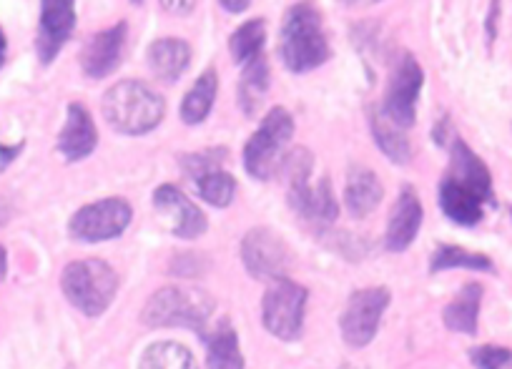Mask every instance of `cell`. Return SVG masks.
<instances>
[{"mask_svg":"<svg viewBox=\"0 0 512 369\" xmlns=\"http://www.w3.org/2000/svg\"><path fill=\"white\" fill-rule=\"evenodd\" d=\"M312 169L314 156L304 146L284 156L282 166H279L282 176L287 179V201L294 214H299L307 224L317 226V229H327L337 221L339 204L334 199L327 176L312 184Z\"/></svg>","mask_w":512,"mask_h":369,"instance_id":"1","label":"cell"},{"mask_svg":"<svg viewBox=\"0 0 512 369\" xmlns=\"http://www.w3.org/2000/svg\"><path fill=\"white\" fill-rule=\"evenodd\" d=\"M101 111L108 126L116 129L118 134L144 136L164 121L166 101L144 81L126 78L103 93Z\"/></svg>","mask_w":512,"mask_h":369,"instance_id":"2","label":"cell"},{"mask_svg":"<svg viewBox=\"0 0 512 369\" xmlns=\"http://www.w3.org/2000/svg\"><path fill=\"white\" fill-rule=\"evenodd\" d=\"M279 58L292 73H309L329 61L322 13L312 3H297L284 13L279 28Z\"/></svg>","mask_w":512,"mask_h":369,"instance_id":"3","label":"cell"},{"mask_svg":"<svg viewBox=\"0 0 512 369\" xmlns=\"http://www.w3.org/2000/svg\"><path fill=\"white\" fill-rule=\"evenodd\" d=\"M61 289L86 317H101L118 292V277L103 259H78L63 269Z\"/></svg>","mask_w":512,"mask_h":369,"instance_id":"4","label":"cell"},{"mask_svg":"<svg viewBox=\"0 0 512 369\" xmlns=\"http://www.w3.org/2000/svg\"><path fill=\"white\" fill-rule=\"evenodd\" d=\"M216 302L209 292L196 287H164L146 302L141 319L149 327H186L201 329L214 314Z\"/></svg>","mask_w":512,"mask_h":369,"instance_id":"5","label":"cell"},{"mask_svg":"<svg viewBox=\"0 0 512 369\" xmlns=\"http://www.w3.org/2000/svg\"><path fill=\"white\" fill-rule=\"evenodd\" d=\"M294 136V118L284 106L272 108L262 118L259 129L254 131L244 146V169L251 179L267 181L279 171L284 161V146Z\"/></svg>","mask_w":512,"mask_h":369,"instance_id":"6","label":"cell"},{"mask_svg":"<svg viewBox=\"0 0 512 369\" xmlns=\"http://www.w3.org/2000/svg\"><path fill=\"white\" fill-rule=\"evenodd\" d=\"M307 297L309 294L302 284L287 277L274 279L262 302L264 327L284 342H294V339L302 337Z\"/></svg>","mask_w":512,"mask_h":369,"instance_id":"7","label":"cell"},{"mask_svg":"<svg viewBox=\"0 0 512 369\" xmlns=\"http://www.w3.org/2000/svg\"><path fill=\"white\" fill-rule=\"evenodd\" d=\"M131 219H134L131 204L121 196H111V199L81 206L68 221V234L83 244H101V241L121 236L131 224Z\"/></svg>","mask_w":512,"mask_h":369,"instance_id":"8","label":"cell"},{"mask_svg":"<svg viewBox=\"0 0 512 369\" xmlns=\"http://www.w3.org/2000/svg\"><path fill=\"white\" fill-rule=\"evenodd\" d=\"M422 83H425V71H422L420 61L412 53H405L395 66V71L390 73L384 101L379 106L397 129L407 131L415 126L417 98H420Z\"/></svg>","mask_w":512,"mask_h":369,"instance_id":"9","label":"cell"},{"mask_svg":"<svg viewBox=\"0 0 512 369\" xmlns=\"http://www.w3.org/2000/svg\"><path fill=\"white\" fill-rule=\"evenodd\" d=\"M181 169L199 189V196L216 209H226L236 196V179L224 169L226 149H204L181 156Z\"/></svg>","mask_w":512,"mask_h":369,"instance_id":"10","label":"cell"},{"mask_svg":"<svg viewBox=\"0 0 512 369\" xmlns=\"http://www.w3.org/2000/svg\"><path fill=\"white\" fill-rule=\"evenodd\" d=\"M387 307H390V289L387 287L357 289L349 297L347 309H344L342 319H339L344 342L357 349L367 347L377 337L379 322H382Z\"/></svg>","mask_w":512,"mask_h":369,"instance_id":"11","label":"cell"},{"mask_svg":"<svg viewBox=\"0 0 512 369\" xmlns=\"http://www.w3.org/2000/svg\"><path fill=\"white\" fill-rule=\"evenodd\" d=\"M241 262H244L246 272L254 279H282L287 274L292 254L282 236L274 229L259 226V229H249L241 239Z\"/></svg>","mask_w":512,"mask_h":369,"instance_id":"12","label":"cell"},{"mask_svg":"<svg viewBox=\"0 0 512 369\" xmlns=\"http://www.w3.org/2000/svg\"><path fill=\"white\" fill-rule=\"evenodd\" d=\"M151 201H154V209L159 211L171 234L179 236V239H199L209 226L204 211L174 184H161Z\"/></svg>","mask_w":512,"mask_h":369,"instance_id":"13","label":"cell"},{"mask_svg":"<svg viewBox=\"0 0 512 369\" xmlns=\"http://www.w3.org/2000/svg\"><path fill=\"white\" fill-rule=\"evenodd\" d=\"M76 28V6L71 0H46L41 3V21L36 33V53L43 66H51L61 48L71 41Z\"/></svg>","mask_w":512,"mask_h":369,"instance_id":"14","label":"cell"},{"mask_svg":"<svg viewBox=\"0 0 512 369\" xmlns=\"http://www.w3.org/2000/svg\"><path fill=\"white\" fill-rule=\"evenodd\" d=\"M128 38V23L118 21L116 26L103 28V31L93 33L81 51V68L88 78L101 81V78L111 76L123 61V51H126Z\"/></svg>","mask_w":512,"mask_h":369,"instance_id":"15","label":"cell"},{"mask_svg":"<svg viewBox=\"0 0 512 369\" xmlns=\"http://www.w3.org/2000/svg\"><path fill=\"white\" fill-rule=\"evenodd\" d=\"M422 219H425V209L412 186H402L400 196L392 204L390 219H387V234H384V246L390 252L400 254L410 249L412 241L417 239L422 229Z\"/></svg>","mask_w":512,"mask_h":369,"instance_id":"16","label":"cell"},{"mask_svg":"<svg viewBox=\"0 0 512 369\" xmlns=\"http://www.w3.org/2000/svg\"><path fill=\"white\" fill-rule=\"evenodd\" d=\"M445 176H450V179L455 181V184H460L462 189L480 196L485 204L495 206L490 169H487L485 161H482L460 136H452L450 141V171H447Z\"/></svg>","mask_w":512,"mask_h":369,"instance_id":"17","label":"cell"},{"mask_svg":"<svg viewBox=\"0 0 512 369\" xmlns=\"http://www.w3.org/2000/svg\"><path fill=\"white\" fill-rule=\"evenodd\" d=\"M98 146V131L96 123H93L91 111H88L83 103H68L66 108V123H63L61 134H58V154L68 161V164H76V161L88 159V156L96 151Z\"/></svg>","mask_w":512,"mask_h":369,"instance_id":"18","label":"cell"},{"mask_svg":"<svg viewBox=\"0 0 512 369\" xmlns=\"http://www.w3.org/2000/svg\"><path fill=\"white\" fill-rule=\"evenodd\" d=\"M437 201H440L442 214L452 224L477 226L482 221V216H485V201L472 194V191L462 189L450 176H442L440 186H437Z\"/></svg>","mask_w":512,"mask_h":369,"instance_id":"19","label":"cell"},{"mask_svg":"<svg viewBox=\"0 0 512 369\" xmlns=\"http://www.w3.org/2000/svg\"><path fill=\"white\" fill-rule=\"evenodd\" d=\"M382 196L384 186L372 169L359 166V169L349 171L347 184H344V206H347L354 219H364V216L372 214L379 201H382Z\"/></svg>","mask_w":512,"mask_h":369,"instance_id":"20","label":"cell"},{"mask_svg":"<svg viewBox=\"0 0 512 369\" xmlns=\"http://www.w3.org/2000/svg\"><path fill=\"white\" fill-rule=\"evenodd\" d=\"M191 63V46L184 38H159L149 46V68L164 83L179 81Z\"/></svg>","mask_w":512,"mask_h":369,"instance_id":"21","label":"cell"},{"mask_svg":"<svg viewBox=\"0 0 512 369\" xmlns=\"http://www.w3.org/2000/svg\"><path fill=\"white\" fill-rule=\"evenodd\" d=\"M269 83H272V73H269V63L264 56L254 58V61L241 68L236 98H239V106L246 116H254L262 108L264 98L269 93Z\"/></svg>","mask_w":512,"mask_h":369,"instance_id":"22","label":"cell"},{"mask_svg":"<svg viewBox=\"0 0 512 369\" xmlns=\"http://www.w3.org/2000/svg\"><path fill=\"white\" fill-rule=\"evenodd\" d=\"M369 126H372V139L379 146L392 164H410L412 159V144L402 129H397L390 118L384 116L382 108H372L369 113Z\"/></svg>","mask_w":512,"mask_h":369,"instance_id":"23","label":"cell"},{"mask_svg":"<svg viewBox=\"0 0 512 369\" xmlns=\"http://www.w3.org/2000/svg\"><path fill=\"white\" fill-rule=\"evenodd\" d=\"M482 304V287L477 282L465 284L457 292V297L442 312L445 327L460 334H475L477 332V317H480Z\"/></svg>","mask_w":512,"mask_h":369,"instance_id":"24","label":"cell"},{"mask_svg":"<svg viewBox=\"0 0 512 369\" xmlns=\"http://www.w3.org/2000/svg\"><path fill=\"white\" fill-rule=\"evenodd\" d=\"M206 339V364L209 369H244L239 337L229 319H221Z\"/></svg>","mask_w":512,"mask_h":369,"instance_id":"25","label":"cell"},{"mask_svg":"<svg viewBox=\"0 0 512 369\" xmlns=\"http://www.w3.org/2000/svg\"><path fill=\"white\" fill-rule=\"evenodd\" d=\"M216 93H219V76H216L214 68H206L181 101V121L189 123V126L204 123L214 108Z\"/></svg>","mask_w":512,"mask_h":369,"instance_id":"26","label":"cell"},{"mask_svg":"<svg viewBox=\"0 0 512 369\" xmlns=\"http://www.w3.org/2000/svg\"><path fill=\"white\" fill-rule=\"evenodd\" d=\"M264 43H267V23L262 18L246 21L244 26L236 28L229 38L231 61L244 68L254 58L264 56Z\"/></svg>","mask_w":512,"mask_h":369,"instance_id":"27","label":"cell"},{"mask_svg":"<svg viewBox=\"0 0 512 369\" xmlns=\"http://www.w3.org/2000/svg\"><path fill=\"white\" fill-rule=\"evenodd\" d=\"M447 269H472V272H492L495 264L490 257L477 252H467L462 246L455 244H440L432 252L430 259V274L447 272Z\"/></svg>","mask_w":512,"mask_h":369,"instance_id":"28","label":"cell"},{"mask_svg":"<svg viewBox=\"0 0 512 369\" xmlns=\"http://www.w3.org/2000/svg\"><path fill=\"white\" fill-rule=\"evenodd\" d=\"M141 369H199L189 347L179 342H156L141 357Z\"/></svg>","mask_w":512,"mask_h":369,"instance_id":"29","label":"cell"},{"mask_svg":"<svg viewBox=\"0 0 512 369\" xmlns=\"http://www.w3.org/2000/svg\"><path fill=\"white\" fill-rule=\"evenodd\" d=\"M512 359L507 347H495V344H482V347L470 349V362L475 369H502Z\"/></svg>","mask_w":512,"mask_h":369,"instance_id":"30","label":"cell"},{"mask_svg":"<svg viewBox=\"0 0 512 369\" xmlns=\"http://www.w3.org/2000/svg\"><path fill=\"white\" fill-rule=\"evenodd\" d=\"M21 149H23V144H18V146H3V144H0V171L6 169V166L11 164V161L16 159L18 154H21Z\"/></svg>","mask_w":512,"mask_h":369,"instance_id":"31","label":"cell"},{"mask_svg":"<svg viewBox=\"0 0 512 369\" xmlns=\"http://www.w3.org/2000/svg\"><path fill=\"white\" fill-rule=\"evenodd\" d=\"M447 126H450V118L445 116L440 123H435V129H432V139H435L440 146H447V134H450Z\"/></svg>","mask_w":512,"mask_h":369,"instance_id":"32","label":"cell"},{"mask_svg":"<svg viewBox=\"0 0 512 369\" xmlns=\"http://www.w3.org/2000/svg\"><path fill=\"white\" fill-rule=\"evenodd\" d=\"M11 219H13V206H11V201L3 199V196H0V226H6Z\"/></svg>","mask_w":512,"mask_h":369,"instance_id":"33","label":"cell"},{"mask_svg":"<svg viewBox=\"0 0 512 369\" xmlns=\"http://www.w3.org/2000/svg\"><path fill=\"white\" fill-rule=\"evenodd\" d=\"M219 6L224 8V11H229V13H241V11H246L251 3H246V0H241V3H229V0H221Z\"/></svg>","mask_w":512,"mask_h":369,"instance_id":"34","label":"cell"},{"mask_svg":"<svg viewBox=\"0 0 512 369\" xmlns=\"http://www.w3.org/2000/svg\"><path fill=\"white\" fill-rule=\"evenodd\" d=\"M8 274V252H6V246L0 244V282L6 279Z\"/></svg>","mask_w":512,"mask_h":369,"instance_id":"35","label":"cell"},{"mask_svg":"<svg viewBox=\"0 0 512 369\" xmlns=\"http://www.w3.org/2000/svg\"><path fill=\"white\" fill-rule=\"evenodd\" d=\"M6 56H8V38L6 33H3V28H0V68H3V63H6Z\"/></svg>","mask_w":512,"mask_h":369,"instance_id":"36","label":"cell"},{"mask_svg":"<svg viewBox=\"0 0 512 369\" xmlns=\"http://www.w3.org/2000/svg\"><path fill=\"white\" fill-rule=\"evenodd\" d=\"M342 369H354V367H349V364H344V367Z\"/></svg>","mask_w":512,"mask_h":369,"instance_id":"37","label":"cell"},{"mask_svg":"<svg viewBox=\"0 0 512 369\" xmlns=\"http://www.w3.org/2000/svg\"><path fill=\"white\" fill-rule=\"evenodd\" d=\"M510 216H512V209H510Z\"/></svg>","mask_w":512,"mask_h":369,"instance_id":"38","label":"cell"}]
</instances>
